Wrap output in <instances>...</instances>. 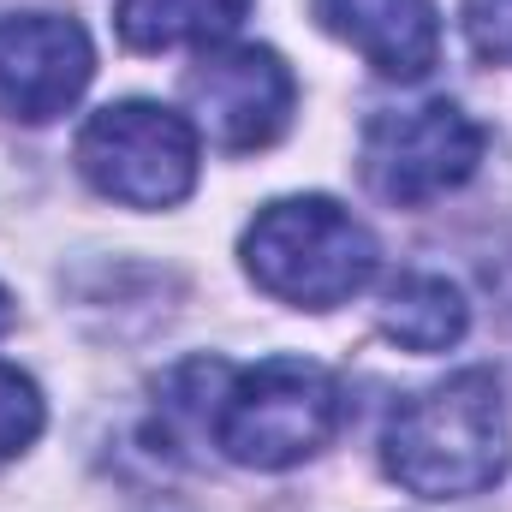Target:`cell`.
Here are the masks:
<instances>
[{"mask_svg": "<svg viewBox=\"0 0 512 512\" xmlns=\"http://www.w3.org/2000/svg\"><path fill=\"white\" fill-rule=\"evenodd\" d=\"M512 459L507 393L489 370H459L411 393L382 435L387 477L423 501H471L501 483Z\"/></svg>", "mask_w": 512, "mask_h": 512, "instance_id": "obj_1", "label": "cell"}, {"mask_svg": "<svg viewBox=\"0 0 512 512\" xmlns=\"http://www.w3.org/2000/svg\"><path fill=\"white\" fill-rule=\"evenodd\" d=\"M346 423V387L316 358H262L221 370L209 393V435L245 471H292L316 459Z\"/></svg>", "mask_w": 512, "mask_h": 512, "instance_id": "obj_2", "label": "cell"}, {"mask_svg": "<svg viewBox=\"0 0 512 512\" xmlns=\"http://www.w3.org/2000/svg\"><path fill=\"white\" fill-rule=\"evenodd\" d=\"M239 256H245V274L256 286L292 310H340L382 268L376 233L352 209H340L334 197L268 203L245 227Z\"/></svg>", "mask_w": 512, "mask_h": 512, "instance_id": "obj_3", "label": "cell"}, {"mask_svg": "<svg viewBox=\"0 0 512 512\" xmlns=\"http://www.w3.org/2000/svg\"><path fill=\"white\" fill-rule=\"evenodd\" d=\"M203 143L179 108L161 102H108L78 131V173L120 209H173L197 191Z\"/></svg>", "mask_w": 512, "mask_h": 512, "instance_id": "obj_4", "label": "cell"}, {"mask_svg": "<svg viewBox=\"0 0 512 512\" xmlns=\"http://www.w3.org/2000/svg\"><path fill=\"white\" fill-rule=\"evenodd\" d=\"M483 161V126L459 102H423L376 114L364 131V179L382 203L417 209L459 191Z\"/></svg>", "mask_w": 512, "mask_h": 512, "instance_id": "obj_5", "label": "cell"}, {"mask_svg": "<svg viewBox=\"0 0 512 512\" xmlns=\"http://www.w3.org/2000/svg\"><path fill=\"white\" fill-rule=\"evenodd\" d=\"M185 102H191L197 137H209L227 155H251L292 126L298 84L274 48L233 42V48H209L185 72Z\"/></svg>", "mask_w": 512, "mask_h": 512, "instance_id": "obj_6", "label": "cell"}, {"mask_svg": "<svg viewBox=\"0 0 512 512\" xmlns=\"http://www.w3.org/2000/svg\"><path fill=\"white\" fill-rule=\"evenodd\" d=\"M96 78V48L78 18L60 12H12L0 18V114L24 126H48Z\"/></svg>", "mask_w": 512, "mask_h": 512, "instance_id": "obj_7", "label": "cell"}, {"mask_svg": "<svg viewBox=\"0 0 512 512\" xmlns=\"http://www.w3.org/2000/svg\"><path fill=\"white\" fill-rule=\"evenodd\" d=\"M310 6L328 36H340L370 72L393 84H417L441 60L435 0H310Z\"/></svg>", "mask_w": 512, "mask_h": 512, "instance_id": "obj_8", "label": "cell"}, {"mask_svg": "<svg viewBox=\"0 0 512 512\" xmlns=\"http://www.w3.org/2000/svg\"><path fill=\"white\" fill-rule=\"evenodd\" d=\"M376 322L393 346L405 352H447L471 328V304L453 280L441 274H399L376 304Z\"/></svg>", "mask_w": 512, "mask_h": 512, "instance_id": "obj_9", "label": "cell"}, {"mask_svg": "<svg viewBox=\"0 0 512 512\" xmlns=\"http://www.w3.org/2000/svg\"><path fill=\"white\" fill-rule=\"evenodd\" d=\"M251 0H120L114 24H120V42L137 54H161V48H209V42H227L239 24H245Z\"/></svg>", "mask_w": 512, "mask_h": 512, "instance_id": "obj_10", "label": "cell"}, {"mask_svg": "<svg viewBox=\"0 0 512 512\" xmlns=\"http://www.w3.org/2000/svg\"><path fill=\"white\" fill-rule=\"evenodd\" d=\"M48 423V405H42V387L30 382L24 370L0 364V465H12Z\"/></svg>", "mask_w": 512, "mask_h": 512, "instance_id": "obj_11", "label": "cell"}, {"mask_svg": "<svg viewBox=\"0 0 512 512\" xmlns=\"http://www.w3.org/2000/svg\"><path fill=\"white\" fill-rule=\"evenodd\" d=\"M459 24L483 66H512V0H459Z\"/></svg>", "mask_w": 512, "mask_h": 512, "instance_id": "obj_12", "label": "cell"}, {"mask_svg": "<svg viewBox=\"0 0 512 512\" xmlns=\"http://www.w3.org/2000/svg\"><path fill=\"white\" fill-rule=\"evenodd\" d=\"M12 328V298H6V286H0V334Z\"/></svg>", "mask_w": 512, "mask_h": 512, "instance_id": "obj_13", "label": "cell"}]
</instances>
